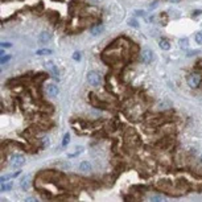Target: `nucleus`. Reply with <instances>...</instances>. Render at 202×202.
<instances>
[{"label": "nucleus", "instance_id": "obj_1", "mask_svg": "<svg viewBox=\"0 0 202 202\" xmlns=\"http://www.w3.org/2000/svg\"><path fill=\"white\" fill-rule=\"evenodd\" d=\"M201 75L198 73H191L188 75V78H186V82H188L189 87H191V89H197L200 85H201Z\"/></svg>", "mask_w": 202, "mask_h": 202}, {"label": "nucleus", "instance_id": "obj_2", "mask_svg": "<svg viewBox=\"0 0 202 202\" xmlns=\"http://www.w3.org/2000/svg\"><path fill=\"white\" fill-rule=\"evenodd\" d=\"M87 81H89V83L91 86H99L102 82V77L98 71H90L87 74Z\"/></svg>", "mask_w": 202, "mask_h": 202}, {"label": "nucleus", "instance_id": "obj_3", "mask_svg": "<svg viewBox=\"0 0 202 202\" xmlns=\"http://www.w3.org/2000/svg\"><path fill=\"white\" fill-rule=\"evenodd\" d=\"M24 164H25V157L23 156V155H13V156L11 157V165L13 168H19Z\"/></svg>", "mask_w": 202, "mask_h": 202}, {"label": "nucleus", "instance_id": "obj_4", "mask_svg": "<svg viewBox=\"0 0 202 202\" xmlns=\"http://www.w3.org/2000/svg\"><path fill=\"white\" fill-rule=\"evenodd\" d=\"M44 65L50 70V73H52V75L54 77V79L58 81V79H60V70H58V67H57V66L53 64V62H45Z\"/></svg>", "mask_w": 202, "mask_h": 202}, {"label": "nucleus", "instance_id": "obj_5", "mask_svg": "<svg viewBox=\"0 0 202 202\" xmlns=\"http://www.w3.org/2000/svg\"><path fill=\"white\" fill-rule=\"evenodd\" d=\"M141 61L146 62V64H149V62H152V61H153V52L149 50V49L143 50V53H141Z\"/></svg>", "mask_w": 202, "mask_h": 202}, {"label": "nucleus", "instance_id": "obj_6", "mask_svg": "<svg viewBox=\"0 0 202 202\" xmlns=\"http://www.w3.org/2000/svg\"><path fill=\"white\" fill-rule=\"evenodd\" d=\"M46 91H48V94L50 97H57L58 95V86L54 85V83H50V85H48V87H46Z\"/></svg>", "mask_w": 202, "mask_h": 202}, {"label": "nucleus", "instance_id": "obj_7", "mask_svg": "<svg viewBox=\"0 0 202 202\" xmlns=\"http://www.w3.org/2000/svg\"><path fill=\"white\" fill-rule=\"evenodd\" d=\"M50 38H52V34L49 32H43L40 34L38 41H40V44H48L50 41Z\"/></svg>", "mask_w": 202, "mask_h": 202}, {"label": "nucleus", "instance_id": "obj_8", "mask_svg": "<svg viewBox=\"0 0 202 202\" xmlns=\"http://www.w3.org/2000/svg\"><path fill=\"white\" fill-rule=\"evenodd\" d=\"M103 25L102 24H98V25H94V27L91 28V34L92 36H99L101 33H103Z\"/></svg>", "mask_w": 202, "mask_h": 202}, {"label": "nucleus", "instance_id": "obj_9", "mask_svg": "<svg viewBox=\"0 0 202 202\" xmlns=\"http://www.w3.org/2000/svg\"><path fill=\"white\" fill-rule=\"evenodd\" d=\"M79 169L85 173H89V172H91V164L89 161H82L79 164Z\"/></svg>", "mask_w": 202, "mask_h": 202}, {"label": "nucleus", "instance_id": "obj_10", "mask_svg": "<svg viewBox=\"0 0 202 202\" xmlns=\"http://www.w3.org/2000/svg\"><path fill=\"white\" fill-rule=\"evenodd\" d=\"M29 184H30V178H29V176H27V177H24L21 181H20V188L23 190H28Z\"/></svg>", "mask_w": 202, "mask_h": 202}, {"label": "nucleus", "instance_id": "obj_11", "mask_svg": "<svg viewBox=\"0 0 202 202\" xmlns=\"http://www.w3.org/2000/svg\"><path fill=\"white\" fill-rule=\"evenodd\" d=\"M159 46H160V48H161L163 50H169V49H170V43H169L168 40L163 38V40H160Z\"/></svg>", "mask_w": 202, "mask_h": 202}, {"label": "nucleus", "instance_id": "obj_12", "mask_svg": "<svg viewBox=\"0 0 202 202\" xmlns=\"http://www.w3.org/2000/svg\"><path fill=\"white\" fill-rule=\"evenodd\" d=\"M178 44H180V48L181 49H188L189 48V40L188 38H180Z\"/></svg>", "mask_w": 202, "mask_h": 202}, {"label": "nucleus", "instance_id": "obj_13", "mask_svg": "<svg viewBox=\"0 0 202 202\" xmlns=\"http://www.w3.org/2000/svg\"><path fill=\"white\" fill-rule=\"evenodd\" d=\"M36 54L37 56H49V54H52V50L50 49H40L36 52Z\"/></svg>", "mask_w": 202, "mask_h": 202}, {"label": "nucleus", "instance_id": "obj_14", "mask_svg": "<svg viewBox=\"0 0 202 202\" xmlns=\"http://www.w3.org/2000/svg\"><path fill=\"white\" fill-rule=\"evenodd\" d=\"M129 27H132V28H139V21L135 17H132V19H129L128 20V23H127Z\"/></svg>", "mask_w": 202, "mask_h": 202}, {"label": "nucleus", "instance_id": "obj_15", "mask_svg": "<svg viewBox=\"0 0 202 202\" xmlns=\"http://www.w3.org/2000/svg\"><path fill=\"white\" fill-rule=\"evenodd\" d=\"M12 189V184L8 182V184H4L2 182V191H7V190H11Z\"/></svg>", "mask_w": 202, "mask_h": 202}, {"label": "nucleus", "instance_id": "obj_16", "mask_svg": "<svg viewBox=\"0 0 202 202\" xmlns=\"http://www.w3.org/2000/svg\"><path fill=\"white\" fill-rule=\"evenodd\" d=\"M69 141H70V135L69 133H65L64 140H62V147H66L67 144H69Z\"/></svg>", "mask_w": 202, "mask_h": 202}, {"label": "nucleus", "instance_id": "obj_17", "mask_svg": "<svg viewBox=\"0 0 202 202\" xmlns=\"http://www.w3.org/2000/svg\"><path fill=\"white\" fill-rule=\"evenodd\" d=\"M11 57H12V56H9V54H7V56H3V57H2V60H0V62H2V65H4V64H7V62L11 61Z\"/></svg>", "mask_w": 202, "mask_h": 202}, {"label": "nucleus", "instance_id": "obj_18", "mask_svg": "<svg viewBox=\"0 0 202 202\" xmlns=\"http://www.w3.org/2000/svg\"><path fill=\"white\" fill-rule=\"evenodd\" d=\"M195 43L200 44V45H202V30L195 34Z\"/></svg>", "mask_w": 202, "mask_h": 202}, {"label": "nucleus", "instance_id": "obj_19", "mask_svg": "<svg viewBox=\"0 0 202 202\" xmlns=\"http://www.w3.org/2000/svg\"><path fill=\"white\" fill-rule=\"evenodd\" d=\"M73 58H74L75 61H79V60H81V53H79V52H75V53L73 54Z\"/></svg>", "mask_w": 202, "mask_h": 202}, {"label": "nucleus", "instance_id": "obj_20", "mask_svg": "<svg viewBox=\"0 0 202 202\" xmlns=\"http://www.w3.org/2000/svg\"><path fill=\"white\" fill-rule=\"evenodd\" d=\"M0 46H2L3 49H4V48H11L12 44H11V43H2V45H0Z\"/></svg>", "mask_w": 202, "mask_h": 202}, {"label": "nucleus", "instance_id": "obj_21", "mask_svg": "<svg viewBox=\"0 0 202 202\" xmlns=\"http://www.w3.org/2000/svg\"><path fill=\"white\" fill-rule=\"evenodd\" d=\"M201 13H202V9H200V11H194V12H193V17H197V16H200Z\"/></svg>", "mask_w": 202, "mask_h": 202}, {"label": "nucleus", "instance_id": "obj_22", "mask_svg": "<svg viewBox=\"0 0 202 202\" xmlns=\"http://www.w3.org/2000/svg\"><path fill=\"white\" fill-rule=\"evenodd\" d=\"M136 16H144V11H135Z\"/></svg>", "mask_w": 202, "mask_h": 202}, {"label": "nucleus", "instance_id": "obj_23", "mask_svg": "<svg viewBox=\"0 0 202 202\" xmlns=\"http://www.w3.org/2000/svg\"><path fill=\"white\" fill-rule=\"evenodd\" d=\"M151 200H152V201H163L164 198H161V197H157V195H156V197H152Z\"/></svg>", "mask_w": 202, "mask_h": 202}, {"label": "nucleus", "instance_id": "obj_24", "mask_svg": "<svg viewBox=\"0 0 202 202\" xmlns=\"http://www.w3.org/2000/svg\"><path fill=\"white\" fill-rule=\"evenodd\" d=\"M25 201H27V202H34L36 200L33 198V197H28V198H27V200H25Z\"/></svg>", "mask_w": 202, "mask_h": 202}, {"label": "nucleus", "instance_id": "obj_25", "mask_svg": "<svg viewBox=\"0 0 202 202\" xmlns=\"http://www.w3.org/2000/svg\"><path fill=\"white\" fill-rule=\"evenodd\" d=\"M168 2H170V3H178L180 0H168Z\"/></svg>", "mask_w": 202, "mask_h": 202}, {"label": "nucleus", "instance_id": "obj_26", "mask_svg": "<svg viewBox=\"0 0 202 202\" xmlns=\"http://www.w3.org/2000/svg\"><path fill=\"white\" fill-rule=\"evenodd\" d=\"M201 161H202V155H201Z\"/></svg>", "mask_w": 202, "mask_h": 202}]
</instances>
